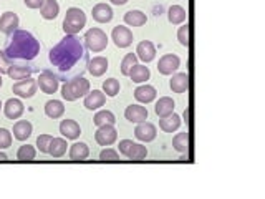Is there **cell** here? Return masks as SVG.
Listing matches in <instances>:
<instances>
[{
    "instance_id": "1",
    "label": "cell",
    "mask_w": 265,
    "mask_h": 199,
    "mask_svg": "<svg viewBox=\"0 0 265 199\" xmlns=\"http://www.w3.org/2000/svg\"><path fill=\"white\" fill-rule=\"evenodd\" d=\"M48 60L55 70L58 80H70L78 77L86 70V65L90 62V57L86 53V48L77 35H65L56 45L50 50Z\"/></svg>"
},
{
    "instance_id": "2",
    "label": "cell",
    "mask_w": 265,
    "mask_h": 199,
    "mask_svg": "<svg viewBox=\"0 0 265 199\" xmlns=\"http://www.w3.org/2000/svg\"><path fill=\"white\" fill-rule=\"evenodd\" d=\"M4 51L10 62H30L40 53V42L30 32L17 28L9 35Z\"/></svg>"
},
{
    "instance_id": "3",
    "label": "cell",
    "mask_w": 265,
    "mask_h": 199,
    "mask_svg": "<svg viewBox=\"0 0 265 199\" xmlns=\"http://www.w3.org/2000/svg\"><path fill=\"white\" fill-rule=\"evenodd\" d=\"M88 92H90V82L83 75L73 77L62 85V97L66 101H75L78 98H83L88 95Z\"/></svg>"
},
{
    "instance_id": "4",
    "label": "cell",
    "mask_w": 265,
    "mask_h": 199,
    "mask_svg": "<svg viewBox=\"0 0 265 199\" xmlns=\"http://www.w3.org/2000/svg\"><path fill=\"white\" fill-rule=\"evenodd\" d=\"M86 25V15L78 7H70L66 10V15L63 20V30L66 35H77L80 30H83Z\"/></svg>"
},
{
    "instance_id": "5",
    "label": "cell",
    "mask_w": 265,
    "mask_h": 199,
    "mask_svg": "<svg viewBox=\"0 0 265 199\" xmlns=\"http://www.w3.org/2000/svg\"><path fill=\"white\" fill-rule=\"evenodd\" d=\"M85 47L98 53V51H103L108 47V35L101 30V28H90L86 33H85Z\"/></svg>"
},
{
    "instance_id": "6",
    "label": "cell",
    "mask_w": 265,
    "mask_h": 199,
    "mask_svg": "<svg viewBox=\"0 0 265 199\" xmlns=\"http://www.w3.org/2000/svg\"><path fill=\"white\" fill-rule=\"evenodd\" d=\"M36 90H39V83H36V80H33L30 77L18 80V82L12 86V92L20 98H32L36 93Z\"/></svg>"
},
{
    "instance_id": "7",
    "label": "cell",
    "mask_w": 265,
    "mask_h": 199,
    "mask_svg": "<svg viewBox=\"0 0 265 199\" xmlns=\"http://www.w3.org/2000/svg\"><path fill=\"white\" fill-rule=\"evenodd\" d=\"M36 83H39L40 90L43 93L51 95L58 90V86H60V80H58V77L53 71H42L40 77L36 78Z\"/></svg>"
},
{
    "instance_id": "8",
    "label": "cell",
    "mask_w": 265,
    "mask_h": 199,
    "mask_svg": "<svg viewBox=\"0 0 265 199\" xmlns=\"http://www.w3.org/2000/svg\"><path fill=\"white\" fill-rule=\"evenodd\" d=\"M118 138V131L115 128V124H103L98 126L97 133H94V139L101 146H111Z\"/></svg>"
},
{
    "instance_id": "9",
    "label": "cell",
    "mask_w": 265,
    "mask_h": 199,
    "mask_svg": "<svg viewBox=\"0 0 265 199\" xmlns=\"http://www.w3.org/2000/svg\"><path fill=\"white\" fill-rule=\"evenodd\" d=\"M181 66V60L178 55L174 53H166L159 58L158 63V71L161 75H173V73Z\"/></svg>"
},
{
    "instance_id": "10",
    "label": "cell",
    "mask_w": 265,
    "mask_h": 199,
    "mask_svg": "<svg viewBox=\"0 0 265 199\" xmlns=\"http://www.w3.org/2000/svg\"><path fill=\"white\" fill-rule=\"evenodd\" d=\"M111 39L115 42V45L118 48H126L132 43V32L129 30L128 27H123V25H118L113 28L111 32Z\"/></svg>"
},
{
    "instance_id": "11",
    "label": "cell",
    "mask_w": 265,
    "mask_h": 199,
    "mask_svg": "<svg viewBox=\"0 0 265 199\" xmlns=\"http://www.w3.org/2000/svg\"><path fill=\"white\" fill-rule=\"evenodd\" d=\"M156 135H158L156 126H154L153 123H148V121L138 123V126L135 130V136L139 139V141H144V143L153 141V139L156 138Z\"/></svg>"
},
{
    "instance_id": "12",
    "label": "cell",
    "mask_w": 265,
    "mask_h": 199,
    "mask_svg": "<svg viewBox=\"0 0 265 199\" xmlns=\"http://www.w3.org/2000/svg\"><path fill=\"white\" fill-rule=\"evenodd\" d=\"M24 112H25V106L18 98H10L5 101L4 113L9 120H18V118L24 115Z\"/></svg>"
},
{
    "instance_id": "13",
    "label": "cell",
    "mask_w": 265,
    "mask_h": 199,
    "mask_svg": "<svg viewBox=\"0 0 265 199\" xmlns=\"http://www.w3.org/2000/svg\"><path fill=\"white\" fill-rule=\"evenodd\" d=\"M18 15L13 12H5L0 17V32L5 35H10L12 32H15L18 28Z\"/></svg>"
},
{
    "instance_id": "14",
    "label": "cell",
    "mask_w": 265,
    "mask_h": 199,
    "mask_svg": "<svg viewBox=\"0 0 265 199\" xmlns=\"http://www.w3.org/2000/svg\"><path fill=\"white\" fill-rule=\"evenodd\" d=\"M136 57L139 60H143L144 63H149L154 60V57H156V47H154L153 42H149V40L139 42L136 47Z\"/></svg>"
},
{
    "instance_id": "15",
    "label": "cell",
    "mask_w": 265,
    "mask_h": 199,
    "mask_svg": "<svg viewBox=\"0 0 265 199\" xmlns=\"http://www.w3.org/2000/svg\"><path fill=\"white\" fill-rule=\"evenodd\" d=\"M148 115H149L148 110L139 105H129L124 110V116H126V120L131 123H143L148 120Z\"/></svg>"
},
{
    "instance_id": "16",
    "label": "cell",
    "mask_w": 265,
    "mask_h": 199,
    "mask_svg": "<svg viewBox=\"0 0 265 199\" xmlns=\"http://www.w3.org/2000/svg\"><path fill=\"white\" fill-rule=\"evenodd\" d=\"M91 15L98 24H108L113 19V9L108 4H97L93 7Z\"/></svg>"
},
{
    "instance_id": "17",
    "label": "cell",
    "mask_w": 265,
    "mask_h": 199,
    "mask_svg": "<svg viewBox=\"0 0 265 199\" xmlns=\"http://www.w3.org/2000/svg\"><path fill=\"white\" fill-rule=\"evenodd\" d=\"M105 103H106V95L100 90L88 92V95L85 97V108L86 110H98L101 106H105Z\"/></svg>"
},
{
    "instance_id": "18",
    "label": "cell",
    "mask_w": 265,
    "mask_h": 199,
    "mask_svg": "<svg viewBox=\"0 0 265 199\" xmlns=\"http://www.w3.org/2000/svg\"><path fill=\"white\" fill-rule=\"evenodd\" d=\"M86 70L90 71L93 77L105 75L106 70H108V58H105V57L90 58V62H88V65H86Z\"/></svg>"
},
{
    "instance_id": "19",
    "label": "cell",
    "mask_w": 265,
    "mask_h": 199,
    "mask_svg": "<svg viewBox=\"0 0 265 199\" xmlns=\"http://www.w3.org/2000/svg\"><path fill=\"white\" fill-rule=\"evenodd\" d=\"M33 126L30 121L27 120H18L15 124H13V138L18 139V141H25L32 136Z\"/></svg>"
},
{
    "instance_id": "20",
    "label": "cell",
    "mask_w": 265,
    "mask_h": 199,
    "mask_svg": "<svg viewBox=\"0 0 265 199\" xmlns=\"http://www.w3.org/2000/svg\"><path fill=\"white\" fill-rule=\"evenodd\" d=\"M60 133L66 139H77L82 135V128L75 120H63L60 123Z\"/></svg>"
},
{
    "instance_id": "21",
    "label": "cell",
    "mask_w": 265,
    "mask_h": 199,
    "mask_svg": "<svg viewBox=\"0 0 265 199\" xmlns=\"http://www.w3.org/2000/svg\"><path fill=\"white\" fill-rule=\"evenodd\" d=\"M156 95H158L156 88L151 85H141L135 90V98L139 103H151L156 100Z\"/></svg>"
},
{
    "instance_id": "22",
    "label": "cell",
    "mask_w": 265,
    "mask_h": 199,
    "mask_svg": "<svg viewBox=\"0 0 265 199\" xmlns=\"http://www.w3.org/2000/svg\"><path fill=\"white\" fill-rule=\"evenodd\" d=\"M174 108H176L174 100L169 98V97H163V98L158 100L156 106H154V112H156V115L159 118H166L171 113H174Z\"/></svg>"
},
{
    "instance_id": "23",
    "label": "cell",
    "mask_w": 265,
    "mask_h": 199,
    "mask_svg": "<svg viewBox=\"0 0 265 199\" xmlns=\"http://www.w3.org/2000/svg\"><path fill=\"white\" fill-rule=\"evenodd\" d=\"M128 77H129L135 83H144V82H148V80H149L151 71H149V68H148L146 65H139V63H136V65L129 70V75H128Z\"/></svg>"
},
{
    "instance_id": "24",
    "label": "cell",
    "mask_w": 265,
    "mask_h": 199,
    "mask_svg": "<svg viewBox=\"0 0 265 199\" xmlns=\"http://www.w3.org/2000/svg\"><path fill=\"white\" fill-rule=\"evenodd\" d=\"M169 86L174 93H184L189 88V77L187 73H176L173 75L171 82H169Z\"/></svg>"
},
{
    "instance_id": "25",
    "label": "cell",
    "mask_w": 265,
    "mask_h": 199,
    "mask_svg": "<svg viewBox=\"0 0 265 199\" xmlns=\"http://www.w3.org/2000/svg\"><path fill=\"white\" fill-rule=\"evenodd\" d=\"M40 13L43 19L53 20L58 17V13H60V5H58L56 0H45L43 5L40 7Z\"/></svg>"
},
{
    "instance_id": "26",
    "label": "cell",
    "mask_w": 265,
    "mask_h": 199,
    "mask_svg": "<svg viewBox=\"0 0 265 199\" xmlns=\"http://www.w3.org/2000/svg\"><path fill=\"white\" fill-rule=\"evenodd\" d=\"M33 73V68L32 66H25V65H10L9 66V71H7V75H9L12 80H24V78H28Z\"/></svg>"
},
{
    "instance_id": "27",
    "label": "cell",
    "mask_w": 265,
    "mask_h": 199,
    "mask_svg": "<svg viewBox=\"0 0 265 199\" xmlns=\"http://www.w3.org/2000/svg\"><path fill=\"white\" fill-rule=\"evenodd\" d=\"M65 113V106L60 100H50L47 101L45 105V115L51 120H58V118H62Z\"/></svg>"
},
{
    "instance_id": "28",
    "label": "cell",
    "mask_w": 265,
    "mask_h": 199,
    "mask_svg": "<svg viewBox=\"0 0 265 199\" xmlns=\"http://www.w3.org/2000/svg\"><path fill=\"white\" fill-rule=\"evenodd\" d=\"M70 159L73 161H83L88 158V154H90V148H88V144L80 141V143H75L70 146Z\"/></svg>"
},
{
    "instance_id": "29",
    "label": "cell",
    "mask_w": 265,
    "mask_h": 199,
    "mask_svg": "<svg viewBox=\"0 0 265 199\" xmlns=\"http://www.w3.org/2000/svg\"><path fill=\"white\" fill-rule=\"evenodd\" d=\"M124 22H126L129 27H141L148 22V17H146V13L141 10H129L124 13Z\"/></svg>"
},
{
    "instance_id": "30",
    "label": "cell",
    "mask_w": 265,
    "mask_h": 199,
    "mask_svg": "<svg viewBox=\"0 0 265 199\" xmlns=\"http://www.w3.org/2000/svg\"><path fill=\"white\" fill-rule=\"evenodd\" d=\"M179 126H181V118H179V115H176V113H171L169 116L161 118V120H159V128L163 131H166V133H173Z\"/></svg>"
},
{
    "instance_id": "31",
    "label": "cell",
    "mask_w": 265,
    "mask_h": 199,
    "mask_svg": "<svg viewBox=\"0 0 265 199\" xmlns=\"http://www.w3.org/2000/svg\"><path fill=\"white\" fill-rule=\"evenodd\" d=\"M186 17H187V13H186V10H184L181 5H171V7H169L167 19H169V22H171L173 25L182 24V22L186 20Z\"/></svg>"
},
{
    "instance_id": "32",
    "label": "cell",
    "mask_w": 265,
    "mask_h": 199,
    "mask_svg": "<svg viewBox=\"0 0 265 199\" xmlns=\"http://www.w3.org/2000/svg\"><path fill=\"white\" fill-rule=\"evenodd\" d=\"M66 141L63 138H53L50 143V148H48V153L51 154L53 158H62L63 154L66 153Z\"/></svg>"
},
{
    "instance_id": "33",
    "label": "cell",
    "mask_w": 265,
    "mask_h": 199,
    "mask_svg": "<svg viewBox=\"0 0 265 199\" xmlns=\"http://www.w3.org/2000/svg\"><path fill=\"white\" fill-rule=\"evenodd\" d=\"M93 123L97 124V126H103V124H115L116 118L111 112H109V110H101V112L94 115Z\"/></svg>"
},
{
    "instance_id": "34",
    "label": "cell",
    "mask_w": 265,
    "mask_h": 199,
    "mask_svg": "<svg viewBox=\"0 0 265 199\" xmlns=\"http://www.w3.org/2000/svg\"><path fill=\"white\" fill-rule=\"evenodd\" d=\"M173 148L179 153H186L189 148V135L186 131L184 133H178L174 138H173Z\"/></svg>"
},
{
    "instance_id": "35",
    "label": "cell",
    "mask_w": 265,
    "mask_h": 199,
    "mask_svg": "<svg viewBox=\"0 0 265 199\" xmlns=\"http://www.w3.org/2000/svg\"><path fill=\"white\" fill-rule=\"evenodd\" d=\"M36 156V150L33 148L32 144H24L20 146L17 151V159L18 161H33Z\"/></svg>"
},
{
    "instance_id": "36",
    "label": "cell",
    "mask_w": 265,
    "mask_h": 199,
    "mask_svg": "<svg viewBox=\"0 0 265 199\" xmlns=\"http://www.w3.org/2000/svg\"><path fill=\"white\" fill-rule=\"evenodd\" d=\"M120 82L116 78H108L103 83V93H106V97H116L120 93Z\"/></svg>"
},
{
    "instance_id": "37",
    "label": "cell",
    "mask_w": 265,
    "mask_h": 199,
    "mask_svg": "<svg viewBox=\"0 0 265 199\" xmlns=\"http://www.w3.org/2000/svg\"><path fill=\"white\" fill-rule=\"evenodd\" d=\"M146 156H148V150H146V146L135 143V144L131 146V150H129V153H128L126 158L135 159V161H141V159H144Z\"/></svg>"
},
{
    "instance_id": "38",
    "label": "cell",
    "mask_w": 265,
    "mask_h": 199,
    "mask_svg": "<svg viewBox=\"0 0 265 199\" xmlns=\"http://www.w3.org/2000/svg\"><path fill=\"white\" fill-rule=\"evenodd\" d=\"M138 63V57L136 53H128L126 57L123 58V62H121V73L123 75H129V70L132 68Z\"/></svg>"
},
{
    "instance_id": "39",
    "label": "cell",
    "mask_w": 265,
    "mask_h": 199,
    "mask_svg": "<svg viewBox=\"0 0 265 199\" xmlns=\"http://www.w3.org/2000/svg\"><path fill=\"white\" fill-rule=\"evenodd\" d=\"M51 139H53L51 135H40L39 138H36V148L40 150V153H48Z\"/></svg>"
},
{
    "instance_id": "40",
    "label": "cell",
    "mask_w": 265,
    "mask_h": 199,
    "mask_svg": "<svg viewBox=\"0 0 265 199\" xmlns=\"http://www.w3.org/2000/svg\"><path fill=\"white\" fill-rule=\"evenodd\" d=\"M12 144V133L7 128H0V150L9 148Z\"/></svg>"
},
{
    "instance_id": "41",
    "label": "cell",
    "mask_w": 265,
    "mask_h": 199,
    "mask_svg": "<svg viewBox=\"0 0 265 199\" xmlns=\"http://www.w3.org/2000/svg\"><path fill=\"white\" fill-rule=\"evenodd\" d=\"M178 40L182 47H187L189 45V25H181L179 30H178Z\"/></svg>"
},
{
    "instance_id": "42",
    "label": "cell",
    "mask_w": 265,
    "mask_h": 199,
    "mask_svg": "<svg viewBox=\"0 0 265 199\" xmlns=\"http://www.w3.org/2000/svg\"><path fill=\"white\" fill-rule=\"evenodd\" d=\"M100 159L101 161H120V154L111 148H106L100 153Z\"/></svg>"
},
{
    "instance_id": "43",
    "label": "cell",
    "mask_w": 265,
    "mask_h": 199,
    "mask_svg": "<svg viewBox=\"0 0 265 199\" xmlns=\"http://www.w3.org/2000/svg\"><path fill=\"white\" fill-rule=\"evenodd\" d=\"M12 65L10 58L5 55L4 50H0V75H4V73L9 71V66Z\"/></svg>"
},
{
    "instance_id": "44",
    "label": "cell",
    "mask_w": 265,
    "mask_h": 199,
    "mask_svg": "<svg viewBox=\"0 0 265 199\" xmlns=\"http://www.w3.org/2000/svg\"><path fill=\"white\" fill-rule=\"evenodd\" d=\"M132 144H135V143H132L131 139H121V141H120V153L123 154V156H128V153H129Z\"/></svg>"
},
{
    "instance_id": "45",
    "label": "cell",
    "mask_w": 265,
    "mask_h": 199,
    "mask_svg": "<svg viewBox=\"0 0 265 199\" xmlns=\"http://www.w3.org/2000/svg\"><path fill=\"white\" fill-rule=\"evenodd\" d=\"M43 2H45V0H24V4L28 7V9H40Z\"/></svg>"
},
{
    "instance_id": "46",
    "label": "cell",
    "mask_w": 265,
    "mask_h": 199,
    "mask_svg": "<svg viewBox=\"0 0 265 199\" xmlns=\"http://www.w3.org/2000/svg\"><path fill=\"white\" fill-rule=\"evenodd\" d=\"M109 2L115 4V5H124V4L128 2V0H109Z\"/></svg>"
},
{
    "instance_id": "47",
    "label": "cell",
    "mask_w": 265,
    "mask_h": 199,
    "mask_svg": "<svg viewBox=\"0 0 265 199\" xmlns=\"http://www.w3.org/2000/svg\"><path fill=\"white\" fill-rule=\"evenodd\" d=\"M0 161H9V156H7V154L2 153V151H0Z\"/></svg>"
},
{
    "instance_id": "48",
    "label": "cell",
    "mask_w": 265,
    "mask_h": 199,
    "mask_svg": "<svg viewBox=\"0 0 265 199\" xmlns=\"http://www.w3.org/2000/svg\"><path fill=\"white\" fill-rule=\"evenodd\" d=\"M2 83H4V80H2V75H0V86H2Z\"/></svg>"
},
{
    "instance_id": "49",
    "label": "cell",
    "mask_w": 265,
    "mask_h": 199,
    "mask_svg": "<svg viewBox=\"0 0 265 199\" xmlns=\"http://www.w3.org/2000/svg\"><path fill=\"white\" fill-rule=\"evenodd\" d=\"M4 108V105H2V101H0V110H2Z\"/></svg>"
}]
</instances>
